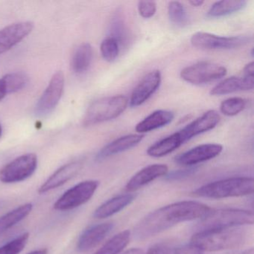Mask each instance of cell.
I'll return each mask as SVG.
<instances>
[{"mask_svg":"<svg viewBox=\"0 0 254 254\" xmlns=\"http://www.w3.org/2000/svg\"><path fill=\"white\" fill-rule=\"evenodd\" d=\"M211 209L207 205L193 200L166 205L142 218L135 227V236L141 240L148 239L180 223L201 219Z\"/></svg>","mask_w":254,"mask_h":254,"instance_id":"obj_1","label":"cell"},{"mask_svg":"<svg viewBox=\"0 0 254 254\" xmlns=\"http://www.w3.org/2000/svg\"><path fill=\"white\" fill-rule=\"evenodd\" d=\"M246 240V233L239 228L218 229L195 232L190 243L203 251L215 252L239 248Z\"/></svg>","mask_w":254,"mask_h":254,"instance_id":"obj_2","label":"cell"},{"mask_svg":"<svg viewBox=\"0 0 254 254\" xmlns=\"http://www.w3.org/2000/svg\"><path fill=\"white\" fill-rule=\"evenodd\" d=\"M254 180L250 177H234L205 184L194 191L198 197L211 199L242 197L253 194Z\"/></svg>","mask_w":254,"mask_h":254,"instance_id":"obj_3","label":"cell"},{"mask_svg":"<svg viewBox=\"0 0 254 254\" xmlns=\"http://www.w3.org/2000/svg\"><path fill=\"white\" fill-rule=\"evenodd\" d=\"M254 215L251 211L241 209H211L210 212L199 220L195 231L234 228L242 225H252Z\"/></svg>","mask_w":254,"mask_h":254,"instance_id":"obj_4","label":"cell"},{"mask_svg":"<svg viewBox=\"0 0 254 254\" xmlns=\"http://www.w3.org/2000/svg\"><path fill=\"white\" fill-rule=\"evenodd\" d=\"M128 105L129 99L123 95L98 99L87 108L83 126L89 127L114 120L125 112Z\"/></svg>","mask_w":254,"mask_h":254,"instance_id":"obj_5","label":"cell"},{"mask_svg":"<svg viewBox=\"0 0 254 254\" xmlns=\"http://www.w3.org/2000/svg\"><path fill=\"white\" fill-rule=\"evenodd\" d=\"M100 182L96 180L82 181L65 191L53 205L58 211L72 210L88 202L99 188Z\"/></svg>","mask_w":254,"mask_h":254,"instance_id":"obj_6","label":"cell"},{"mask_svg":"<svg viewBox=\"0 0 254 254\" xmlns=\"http://www.w3.org/2000/svg\"><path fill=\"white\" fill-rule=\"evenodd\" d=\"M38 168V156L33 153L23 154L0 169V182L16 184L32 177Z\"/></svg>","mask_w":254,"mask_h":254,"instance_id":"obj_7","label":"cell"},{"mask_svg":"<svg viewBox=\"0 0 254 254\" xmlns=\"http://www.w3.org/2000/svg\"><path fill=\"white\" fill-rule=\"evenodd\" d=\"M227 73V69L222 65L210 62H200L184 68L181 70V77L186 82L202 85L221 79Z\"/></svg>","mask_w":254,"mask_h":254,"instance_id":"obj_8","label":"cell"},{"mask_svg":"<svg viewBox=\"0 0 254 254\" xmlns=\"http://www.w3.org/2000/svg\"><path fill=\"white\" fill-rule=\"evenodd\" d=\"M249 36L222 37L208 32H198L191 36V45L206 50H230L244 47L251 42Z\"/></svg>","mask_w":254,"mask_h":254,"instance_id":"obj_9","label":"cell"},{"mask_svg":"<svg viewBox=\"0 0 254 254\" xmlns=\"http://www.w3.org/2000/svg\"><path fill=\"white\" fill-rule=\"evenodd\" d=\"M64 83V74L62 71H58L53 75L48 86L37 102L35 108L37 117H46L56 109L63 95Z\"/></svg>","mask_w":254,"mask_h":254,"instance_id":"obj_10","label":"cell"},{"mask_svg":"<svg viewBox=\"0 0 254 254\" xmlns=\"http://www.w3.org/2000/svg\"><path fill=\"white\" fill-rule=\"evenodd\" d=\"M222 151L223 145L220 144H202L177 156L175 161L181 166H194L218 157Z\"/></svg>","mask_w":254,"mask_h":254,"instance_id":"obj_11","label":"cell"},{"mask_svg":"<svg viewBox=\"0 0 254 254\" xmlns=\"http://www.w3.org/2000/svg\"><path fill=\"white\" fill-rule=\"evenodd\" d=\"M161 72L153 70L147 73L132 92L129 100L131 108H136L148 100L161 84Z\"/></svg>","mask_w":254,"mask_h":254,"instance_id":"obj_12","label":"cell"},{"mask_svg":"<svg viewBox=\"0 0 254 254\" xmlns=\"http://www.w3.org/2000/svg\"><path fill=\"white\" fill-rule=\"evenodd\" d=\"M34 29V23L30 21L19 22L5 26L0 30V55L24 40Z\"/></svg>","mask_w":254,"mask_h":254,"instance_id":"obj_13","label":"cell"},{"mask_svg":"<svg viewBox=\"0 0 254 254\" xmlns=\"http://www.w3.org/2000/svg\"><path fill=\"white\" fill-rule=\"evenodd\" d=\"M219 121V114L215 110H209L178 132L185 143L197 135L212 130Z\"/></svg>","mask_w":254,"mask_h":254,"instance_id":"obj_14","label":"cell"},{"mask_svg":"<svg viewBox=\"0 0 254 254\" xmlns=\"http://www.w3.org/2000/svg\"><path fill=\"white\" fill-rule=\"evenodd\" d=\"M112 222L100 223L90 226L83 231L77 242V250L81 253L87 252L99 245L112 231Z\"/></svg>","mask_w":254,"mask_h":254,"instance_id":"obj_15","label":"cell"},{"mask_svg":"<svg viewBox=\"0 0 254 254\" xmlns=\"http://www.w3.org/2000/svg\"><path fill=\"white\" fill-rule=\"evenodd\" d=\"M83 167V163L80 161L71 162L64 165L56 170L44 184L41 186L38 193L45 194L52 190H56L69 182L75 178Z\"/></svg>","mask_w":254,"mask_h":254,"instance_id":"obj_16","label":"cell"},{"mask_svg":"<svg viewBox=\"0 0 254 254\" xmlns=\"http://www.w3.org/2000/svg\"><path fill=\"white\" fill-rule=\"evenodd\" d=\"M169 172L168 166L165 164H152L145 166L136 172L126 186V190L130 192L136 191L148 185L160 177L166 176Z\"/></svg>","mask_w":254,"mask_h":254,"instance_id":"obj_17","label":"cell"},{"mask_svg":"<svg viewBox=\"0 0 254 254\" xmlns=\"http://www.w3.org/2000/svg\"><path fill=\"white\" fill-rule=\"evenodd\" d=\"M144 134L133 133L120 136L115 140L109 142L103 147L96 154V159L98 161L105 160L111 156L125 152L136 146L143 139Z\"/></svg>","mask_w":254,"mask_h":254,"instance_id":"obj_18","label":"cell"},{"mask_svg":"<svg viewBox=\"0 0 254 254\" xmlns=\"http://www.w3.org/2000/svg\"><path fill=\"white\" fill-rule=\"evenodd\" d=\"M254 75L232 76L223 80L210 90L211 96H223L242 90L254 89Z\"/></svg>","mask_w":254,"mask_h":254,"instance_id":"obj_19","label":"cell"},{"mask_svg":"<svg viewBox=\"0 0 254 254\" xmlns=\"http://www.w3.org/2000/svg\"><path fill=\"white\" fill-rule=\"evenodd\" d=\"M135 199L136 194L132 193L116 196L101 204L93 212V217L98 219L109 218L127 207Z\"/></svg>","mask_w":254,"mask_h":254,"instance_id":"obj_20","label":"cell"},{"mask_svg":"<svg viewBox=\"0 0 254 254\" xmlns=\"http://www.w3.org/2000/svg\"><path fill=\"white\" fill-rule=\"evenodd\" d=\"M175 118V114L172 111L166 110H157L151 113L143 120L139 122L135 127V130L139 134L157 130L172 123Z\"/></svg>","mask_w":254,"mask_h":254,"instance_id":"obj_21","label":"cell"},{"mask_svg":"<svg viewBox=\"0 0 254 254\" xmlns=\"http://www.w3.org/2000/svg\"><path fill=\"white\" fill-rule=\"evenodd\" d=\"M183 144L179 132H175L151 145L147 150V154L156 158L163 157L178 149Z\"/></svg>","mask_w":254,"mask_h":254,"instance_id":"obj_22","label":"cell"},{"mask_svg":"<svg viewBox=\"0 0 254 254\" xmlns=\"http://www.w3.org/2000/svg\"><path fill=\"white\" fill-rule=\"evenodd\" d=\"M33 209V204L25 203L0 217V235L8 231L16 224L24 220Z\"/></svg>","mask_w":254,"mask_h":254,"instance_id":"obj_23","label":"cell"},{"mask_svg":"<svg viewBox=\"0 0 254 254\" xmlns=\"http://www.w3.org/2000/svg\"><path fill=\"white\" fill-rule=\"evenodd\" d=\"M93 48L88 43L81 44L75 50L71 60V68L77 74L85 72L93 59Z\"/></svg>","mask_w":254,"mask_h":254,"instance_id":"obj_24","label":"cell"},{"mask_svg":"<svg viewBox=\"0 0 254 254\" xmlns=\"http://www.w3.org/2000/svg\"><path fill=\"white\" fill-rule=\"evenodd\" d=\"M245 0H227L218 1L212 4L207 12L209 17H221L234 14L246 6Z\"/></svg>","mask_w":254,"mask_h":254,"instance_id":"obj_25","label":"cell"},{"mask_svg":"<svg viewBox=\"0 0 254 254\" xmlns=\"http://www.w3.org/2000/svg\"><path fill=\"white\" fill-rule=\"evenodd\" d=\"M130 240V230H123L111 238L93 254H120L127 246Z\"/></svg>","mask_w":254,"mask_h":254,"instance_id":"obj_26","label":"cell"},{"mask_svg":"<svg viewBox=\"0 0 254 254\" xmlns=\"http://www.w3.org/2000/svg\"><path fill=\"white\" fill-rule=\"evenodd\" d=\"M7 95L17 93L24 89L29 83V78L23 72H11L2 78Z\"/></svg>","mask_w":254,"mask_h":254,"instance_id":"obj_27","label":"cell"},{"mask_svg":"<svg viewBox=\"0 0 254 254\" xmlns=\"http://www.w3.org/2000/svg\"><path fill=\"white\" fill-rule=\"evenodd\" d=\"M168 14L173 24L184 27L189 23V17L187 10L183 4L178 1H172L168 5Z\"/></svg>","mask_w":254,"mask_h":254,"instance_id":"obj_28","label":"cell"},{"mask_svg":"<svg viewBox=\"0 0 254 254\" xmlns=\"http://www.w3.org/2000/svg\"><path fill=\"white\" fill-rule=\"evenodd\" d=\"M247 106V101L243 98L232 97L221 102L220 111L227 117H234L243 111Z\"/></svg>","mask_w":254,"mask_h":254,"instance_id":"obj_29","label":"cell"},{"mask_svg":"<svg viewBox=\"0 0 254 254\" xmlns=\"http://www.w3.org/2000/svg\"><path fill=\"white\" fill-rule=\"evenodd\" d=\"M120 44L112 37H108L102 41L100 46L101 54L104 60L114 62L120 54Z\"/></svg>","mask_w":254,"mask_h":254,"instance_id":"obj_30","label":"cell"},{"mask_svg":"<svg viewBox=\"0 0 254 254\" xmlns=\"http://www.w3.org/2000/svg\"><path fill=\"white\" fill-rule=\"evenodd\" d=\"M30 235L29 233H23L5 245L0 247V254H20L26 248Z\"/></svg>","mask_w":254,"mask_h":254,"instance_id":"obj_31","label":"cell"},{"mask_svg":"<svg viewBox=\"0 0 254 254\" xmlns=\"http://www.w3.org/2000/svg\"><path fill=\"white\" fill-rule=\"evenodd\" d=\"M198 168L196 166H190L184 169H178V170L172 171L166 174L165 178L168 181H179L181 180L189 178L197 172Z\"/></svg>","mask_w":254,"mask_h":254,"instance_id":"obj_32","label":"cell"},{"mask_svg":"<svg viewBox=\"0 0 254 254\" xmlns=\"http://www.w3.org/2000/svg\"><path fill=\"white\" fill-rule=\"evenodd\" d=\"M111 33L112 35L111 37L118 41L119 44H123V41L126 38V29L123 20L119 17V16L114 17L111 23Z\"/></svg>","mask_w":254,"mask_h":254,"instance_id":"obj_33","label":"cell"},{"mask_svg":"<svg viewBox=\"0 0 254 254\" xmlns=\"http://www.w3.org/2000/svg\"><path fill=\"white\" fill-rule=\"evenodd\" d=\"M139 15L145 19L151 18L157 11V3L154 1H139L138 2Z\"/></svg>","mask_w":254,"mask_h":254,"instance_id":"obj_34","label":"cell"},{"mask_svg":"<svg viewBox=\"0 0 254 254\" xmlns=\"http://www.w3.org/2000/svg\"><path fill=\"white\" fill-rule=\"evenodd\" d=\"M174 254H203V251L190 243L178 247L175 249Z\"/></svg>","mask_w":254,"mask_h":254,"instance_id":"obj_35","label":"cell"},{"mask_svg":"<svg viewBox=\"0 0 254 254\" xmlns=\"http://www.w3.org/2000/svg\"><path fill=\"white\" fill-rule=\"evenodd\" d=\"M145 254H171V249L165 244H156L149 248Z\"/></svg>","mask_w":254,"mask_h":254,"instance_id":"obj_36","label":"cell"},{"mask_svg":"<svg viewBox=\"0 0 254 254\" xmlns=\"http://www.w3.org/2000/svg\"><path fill=\"white\" fill-rule=\"evenodd\" d=\"M244 75H254V62H251V63H248V64L245 65L243 69Z\"/></svg>","mask_w":254,"mask_h":254,"instance_id":"obj_37","label":"cell"},{"mask_svg":"<svg viewBox=\"0 0 254 254\" xmlns=\"http://www.w3.org/2000/svg\"><path fill=\"white\" fill-rule=\"evenodd\" d=\"M120 254H145V253L140 248H130L124 252L120 253Z\"/></svg>","mask_w":254,"mask_h":254,"instance_id":"obj_38","label":"cell"},{"mask_svg":"<svg viewBox=\"0 0 254 254\" xmlns=\"http://www.w3.org/2000/svg\"><path fill=\"white\" fill-rule=\"evenodd\" d=\"M6 96L7 93L5 91V86H4L2 79L0 78V101H2Z\"/></svg>","mask_w":254,"mask_h":254,"instance_id":"obj_39","label":"cell"},{"mask_svg":"<svg viewBox=\"0 0 254 254\" xmlns=\"http://www.w3.org/2000/svg\"><path fill=\"white\" fill-rule=\"evenodd\" d=\"M204 3V1L202 0H191L190 1V4L193 7H200Z\"/></svg>","mask_w":254,"mask_h":254,"instance_id":"obj_40","label":"cell"},{"mask_svg":"<svg viewBox=\"0 0 254 254\" xmlns=\"http://www.w3.org/2000/svg\"><path fill=\"white\" fill-rule=\"evenodd\" d=\"M29 254H48V250L47 248H43V249L32 251V252L29 253Z\"/></svg>","mask_w":254,"mask_h":254,"instance_id":"obj_41","label":"cell"},{"mask_svg":"<svg viewBox=\"0 0 254 254\" xmlns=\"http://www.w3.org/2000/svg\"><path fill=\"white\" fill-rule=\"evenodd\" d=\"M241 254H254V248H251L250 249L246 250V251H244Z\"/></svg>","mask_w":254,"mask_h":254,"instance_id":"obj_42","label":"cell"},{"mask_svg":"<svg viewBox=\"0 0 254 254\" xmlns=\"http://www.w3.org/2000/svg\"><path fill=\"white\" fill-rule=\"evenodd\" d=\"M2 126L0 125V137H1V136H2Z\"/></svg>","mask_w":254,"mask_h":254,"instance_id":"obj_43","label":"cell"}]
</instances>
